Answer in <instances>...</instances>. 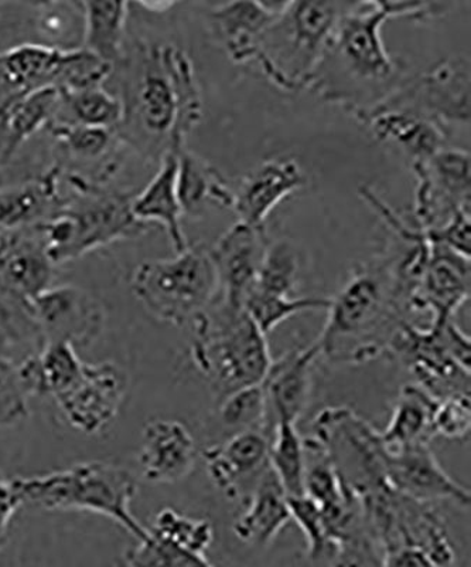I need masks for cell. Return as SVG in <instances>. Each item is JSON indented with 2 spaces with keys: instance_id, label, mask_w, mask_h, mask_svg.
Listing matches in <instances>:
<instances>
[{
  "instance_id": "6da1fadb",
  "label": "cell",
  "mask_w": 471,
  "mask_h": 567,
  "mask_svg": "<svg viewBox=\"0 0 471 567\" xmlns=\"http://www.w3.org/2000/svg\"><path fill=\"white\" fill-rule=\"evenodd\" d=\"M453 3L356 2L334 30L308 90L362 121L397 93L407 81V65L385 48L381 29L389 19L443 17Z\"/></svg>"
},
{
  "instance_id": "7a4b0ae2",
  "label": "cell",
  "mask_w": 471,
  "mask_h": 567,
  "mask_svg": "<svg viewBox=\"0 0 471 567\" xmlns=\"http://www.w3.org/2000/svg\"><path fill=\"white\" fill-rule=\"evenodd\" d=\"M401 257L402 251L388 250L353 268L331 298L327 321L313 342L318 358L336 364H362L388 354L398 329L412 313L401 277Z\"/></svg>"
},
{
  "instance_id": "3957f363",
  "label": "cell",
  "mask_w": 471,
  "mask_h": 567,
  "mask_svg": "<svg viewBox=\"0 0 471 567\" xmlns=\"http://www.w3.org/2000/svg\"><path fill=\"white\" fill-rule=\"evenodd\" d=\"M125 120L129 142L160 162L186 148L199 125L202 100L195 65L175 44L142 43L129 58Z\"/></svg>"
},
{
  "instance_id": "277c9868",
  "label": "cell",
  "mask_w": 471,
  "mask_h": 567,
  "mask_svg": "<svg viewBox=\"0 0 471 567\" xmlns=\"http://www.w3.org/2000/svg\"><path fill=\"white\" fill-rule=\"evenodd\" d=\"M354 4L322 0L281 2L275 18L257 40L251 63L287 93L308 89L334 30Z\"/></svg>"
},
{
  "instance_id": "5b68a950",
  "label": "cell",
  "mask_w": 471,
  "mask_h": 567,
  "mask_svg": "<svg viewBox=\"0 0 471 567\" xmlns=\"http://www.w3.org/2000/svg\"><path fill=\"white\" fill-rule=\"evenodd\" d=\"M192 363L217 400L260 384L273 361L266 336L245 310L216 300L191 323Z\"/></svg>"
},
{
  "instance_id": "8992f818",
  "label": "cell",
  "mask_w": 471,
  "mask_h": 567,
  "mask_svg": "<svg viewBox=\"0 0 471 567\" xmlns=\"http://www.w3.org/2000/svg\"><path fill=\"white\" fill-rule=\"evenodd\" d=\"M13 484L23 504L60 513L103 515L123 526L136 540L148 532L130 511L138 480L123 465L85 461L50 474L18 477Z\"/></svg>"
},
{
  "instance_id": "52a82bcc",
  "label": "cell",
  "mask_w": 471,
  "mask_h": 567,
  "mask_svg": "<svg viewBox=\"0 0 471 567\" xmlns=\"http://www.w3.org/2000/svg\"><path fill=\"white\" fill-rule=\"evenodd\" d=\"M69 181L80 195L78 199L71 205L65 202L62 209L34 226L54 266L148 231V226L132 215L130 204L135 195L103 189L81 175H70Z\"/></svg>"
},
{
  "instance_id": "ba28073f",
  "label": "cell",
  "mask_w": 471,
  "mask_h": 567,
  "mask_svg": "<svg viewBox=\"0 0 471 567\" xmlns=\"http://www.w3.org/2000/svg\"><path fill=\"white\" fill-rule=\"evenodd\" d=\"M132 292L157 321L186 327L216 300L219 278L210 246L197 243L174 258L148 260L135 268Z\"/></svg>"
},
{
  "instance_id": "9c48e42d",
  "label": "cell",
  "mask_w": 471,
  "mask_h": 567,
  "mask_svg": "<svg viewBox=\"0 0 471 567\" xmlns=\"http://www.w3.org/2000/svg\"><path fill=\"white\" fill-rule=\"evenodd\" d=\"M388 354L435 399L470 396V338L454 319L428 328L404 322Z\"/></svg>"
},
{
  "instance_id": "30bf717a",
  "label": "cell",
  "mask_w": 471,
  "mask_h": 567,
  "mask_svg": "<svg viewBox=\"0 0 471 567\" xmlns=\"http://www.w3.org/2000/svg\"><path fill=\"white\" fill-rule=\"evenodd\" d=\"M312 439L332 461L344 487L358 499L393 487L385 470L387 447L381 435L354 410H322L314 419Z\"/></svg>"
},
{
  "instance_id": "8fae6325",
  "label": "cell",
  "mask_w": 471,
  "mask_h": 567,
  "mask_svg": "<svg viewBox=\"0 0 471 567\" xmlns=\"http://www.w3.org/2000/svg\"><path fill=\"white\" fill-rule=\"evenodd\" d=\"M401 275L410 312H429L432 326L452 321L470 298V258L440 243L405 248Z\"/></svg>"
},
{
  "instance_id": "7c38bea8",
  "label": "cell",
  "mask_w": 471,
  "mask_h": 567,
  "mask_svg": "<svg viewBox=\"0 0 471 567\" xmlns=\"http://www.w3.org/2000/svg\"><path fill=\"white\" fill-rule=\"evenodd\" d=\"M377 109L407 110L422 115L438 124L449 136L453 126H469V59L463 55L449 58L427 73L409 78L397 93Z\"/></svg>"
},
{
  "instance_id": "4fadbf2b",
  "label": "cell",
  "mask_w": 471,
  "mask_h": 567,
  "mask_svg": "<svg viewBox=\"0 0 471 567\" xmlns=\"http://www.w3.org/2000/svg\"><path fill=\"white\" fill-rule=\"evenodd\" d=\"M418 181L415 219L422 230L439 229L460 213H470V155L446 146L412 165Z\"/></svg>"
},
{
  "instance_id": "5bb4252c",
  "label": "cell",
  "mask_w": 471,
  "mask_h": 567,
  "mask_svg": "<svg viewBox=\"0 0 471 567\" xmlns=\"http://www.w3.org/2000/svg\"><path fill=\"white\" fill-rule=\"evenodd\" d=\"M128 388V374L118 363H84L77 381L53 400L71 427L93 435L118 416Z\"/></svg>"
},
{
  "instance_id": "9a60e30c",
  "label": "cell",
  "mask_w": 471,
  "mask_h": 567,
  "mask_svg": "<svg viewBox=\"0 0 471 567\" xmlns=\"http://www.w3.org/2000/svg\"><path fill=\"white\" fill-rule=\"evenodd\" d=\"M30 311L43 343H69L78 351L94 346L105 329L103 303L75 286L50 287L35 298Z\"/></svg>"
},
{
  "instance_id": "2e32d148",
  "label": "cell",
  "mask_w": 471,
  "mask_h": 567,
  "mask_svg": "<svg viewBox=\"0 0 471 567\" xmlns=\"http://www.w3.org/2000/svg\"><path fill=\"white\" fill-rule=\"evenodd\" d=\"M270 241L265 226L255 227L238 221L210 247L219 278L217 300L244 310V302L257 281Z\"/></svg>"
},
{
  "instance_id": "e0dca14e",
  "label": "cell",
  "mask_w": 471,
  "mask_h": 567,
  "mask_svg": "<svg viewBox=\"0 0 471 567\" xmlns=\"http://www.w3.org/2000/svg\"><path fill=\"white\" fill-rule=\"evenodd\" d=\"M385 470L393 488L410 498L430 504L448 501L463 509L470 506V489L446 473L430 444L387 449Z\"/></svg>"
},
{
  "instance_id": "ac0fdd59",
  "label": "cell",
  "mask_w": 471,
  "mask_h": 567,
  "mask_svg": "<svg viewBox=\"0 0 471 567\" xmlns=\"http://www.w3.org/2000/svg\"><path fill=\"white\" fill-rule=\"evenodd\" d=\"M54 265L35 227L4 231L0 239V293L30 308L53 287Z\"/></svg>"
},
{
  "instance_id": "d6986e66",
  "label": "cell",
  "mask_w": 471,
  "mask_h": 567,
  "mask_svg": "<svg viewBox=\"0 0 471 567\" xmlns=\"http://www.w3.org/2000/svg\"><path fill=\"white\" fill-rule=\"evenodd\" d=\"M306 184L305 171L297 159L291 156L268 159L232 186L231 210L238 221L263 227L271 212Z\"/></svg>"
},
{
  "instance_id": "ffe728a7",
  "label": "cell",
  "mask_w": 471,
  "mask_h": 567,
  "mask_svg": "<svg viewBox=\"0 0 471 567\" xmlns=\"http://www.w3.org/2000/svg\"><path fill=\"white\" fill-rule=\"evenodd\" d=\"M212 484L228 499H248L270 464V437L262 432H240L202 453Z\"/></svg>"
},
{
  "instance_id": "44dd1931",
  "label": "cell",
  "mask_w": 471,
  "mask_h": 567,
  "mask_svg": "<svg viewBox=\"0 0 471 567\" xmlns=\"http://www.w3.org/2000/svg\"><path fill=\"white\" fill-rule=\"evenodd\" d=\"M318 361L317 348H297L272 361L263 378L266 399V434L276 423L297 424L306 412L313 388V367Z\"/></svg>"
},
{
  "instance_id": "7402d4cb",
  "label": "cell",
  "mask_w": 471,
  "mask_h": 567,
  "mask_svg": "<svg viewBox=\"0 0 471 567\" xmlns=\"http://www.w3.org/2000/svg\"><path fill=\"white\" fill-rule=\"evenodd\" d=\"M197 463V445L184 423L154 419L142 432L139 467L151 484H176L189 477Z\"/></svg>"
},
{
  "instance_id": "603a6c76",
  "label": "cell",
  "mask_w": 471,
  "mask_h": 567,
  "mask_svg": "<svg viewBox=\"0 0 471 567\" xmlns=\"http://www.w3.org/2000/svg\"><path fill=\"white\" fill-rule=\"evenodd\" d=\"M180 152H167L160 159L159 171L151 177L140 194L132 199L130 210L135 219L148 226L157 223L169 236L177 252L186 250L187 245L181 219L184 212L177 197V171H179Z\"/></svg>"
},
{
  "instance_id": "cb8c5ba5",
  "label": "cell",
  "mask_w": 471,
  "mask_h": 567,
  "mask_svg": "<svg viewBox=\"0 0 471 567\" xmlns=\"http://www.w3.org/2000/svg\"><path fill=\"white\" fill-rule=\"evenodd\" d=\"M359 123L366 124L377 140L398 146L412 165L449 146V135L438 124L407 110L377 109Z\"/></svg>"
},
{
  "instance_id": "d4e9b609",
  "label": "cell",
  "mask_w": 471,
  "mask_h": 567,
  "mask_svg": "<svg viewBox=\"0 0 471 567\" xmlns=\"http://www.w3.org/2000/svg\"><path fill=\"white\" fill-rule=\"evenodd\" d=\"M62 176V166L55 165L32 181L0 192V230L27 229L62 209L67 200L60 194Z\"/></svg>"
},
{
  "instance_id": "484cf974",
  "label": "cell",
  "mask_w": 471,
  "mask_h": 567,
  "mask_svg": "<svg viewBox=\"0 0 471 567\" xmlns=\"http://www.w3.org/2000/svg\"><path fill=\"white\" fill-rule=\"evenodd\" d=\"M291 520L285 491L268 464L248 496L244 513L232 529L244 544L262 548L275 540Z\"/></svg>"
},
{
  "instance_id": "4316f807",
  "label": "cell",
  "mask_w": 471,
  "mask_h": 567,
  "mask_svg": "<svg viewBox=\"0 0 471 567\" xmlns=\"http://www.w3.org/2000/svg\"><path fill=\"white\" fill-rule=\"evenodd\" d=\"M278 8L280 3L228 2L210 10L212 34L232 62L251 64L257 40L275 18Z\"/></svg>"
},
{
  "instance_id": "83f0119b",
  "label": "cell",
  "mask_w": 471,
  "mask_h": 567,
  "mask_svg": "<svg viewBox=\"0 0 471 567\" xmlns=\"http://www.w3.org/2000/svg\"><path fill=\"white\" fill-rule=\"evenodd\" d=\"M69 50L27 43L0 50V70L17 94L55 87Z\"/></svg>"
},
{
  "instance_id": "f1b7e54d",
  "label": "cell",
  "mask_w": 471,
  "mask_h": 567,
  "mask_svg": "<svg viewBox=\"0 0 471 567\" xmlns=\"http://www.w3.org/2000/svg\"><path fill=\"white\" fill-rule=\"evenodd\" d=\"M438 402V399L419 384H405L395 402L387 427L379 432L385 447L430 444L437 437L433 432V416Z\"/></svg>"
},
{
  "instance_id": "f546056e",
  "label": "cell",
  "mask_w": 471,
  "mask_h": 567,
  "mask_svg": "<svg viewBox=\"0 0 471 567\" xmlns=\"http://www.w3.org/2000/svg\"><path fill=\"white\" fill-rule=\"evenodd\" d=\"M177 197L184 216L200 215L210 202L231 210L232 186L219 169L185 148L179 154Z\"/></svg>"
},
{
  "instance_id": "4dcf8cb0",
  "label": "cell",
  "mask_w": 471,
  "mask_h": 567,
  "mask_svg": "<svg viewBox=\"0 0 471 567\" xmlns=\"http://www.w3.org/2000/svg\"><path fill=\"white\" fill-rule=\"evenodd\" d=\"M83 10L84 30L81 49L115 69L125 58V29L129 3L80 2Z\"/></svg>"
},
{
  "instance_id": "1f68e13d",
  "label": "cell",
  "mask_w": 471,
  "mask_h": 567,
  "mask_svg": "<svg viewBox=\"0 0 471 567\" xmlns=\"http://www.w3.org/2000/svg\"><path fill=\"white\" fill-rule=\"evenodd\" d=\"M60 106L54 121L118 131L125 120V104L119 95L104 87L60 91ZM53 121V123H54Z\"/></svg>"
},
{
  "instance_id": "d6a6232c",
  "label": "cell",
  "mask_w": 471,
  "mask_h": 567,
  "mask_svg": "<svg viewBox=\"0 0 471 567\" xmlns=\"http://www.w3.org/2000/svg\"><path fill=\"white\" fill-rule=\"evenodd\" d=\"M60 90L44 87L19 95L3 106L14 154L32 136L49 128L59 113Z\"/></svg>"
},
{
  "instance_id": "836d02e7",
  "label": "cell",
  "mask_w": 471,
  "mask_h": 567,
  "mask_svg": "<svg viewBox=\"0 0 471 567\" xmlns=\"http://www.w3.org/2000/svg\"><path fill=\"white\" fill-rule=\"evenodd\" d=\"M270 465L287 498L305 495V440L292 423H276L270 435Z\"/></svg>"
},
{
  "instance_id": "e575fe53",
  "label": "cell",
  "mask_w": 471,
  "mask_h": 567,
  "mask_svg": "<svg viewBox=\"0 0 471 567\" xmlns=\"http://www.w3.org/2000/svg\"><path fill=\"white\" fill-rule=\"evenodd\" d=\"M302 277L301 256L286 240L270 241L252 290L280 297H296Z\"/></svg>"
},
{
  "instance_id": "d590c367",
  "label": "cell",
  "mask_w": 471,
  "mask_h": 567,
  "mask_svg": "<svg viewBox=\"0 0 471 567\" xmlns=\"http://www.w3.org/2000/svg\"><path fill=\"white\" fill-rule=\"evenodd\" d=\"M331 298L326 297H280L251 290L244 302V310L265 336L297 313L328 310Z\"/></svg>"
},
{
  "instance_id": "8d00e7d4",
  "label": "cell",
  "mask_w": 471,
  "mask_h": 567,
  "mask_svg": "<svg viewBox=\"0 0 471 567\" xmlns=\"http://www.w3.org/2000/svg\"><path fill=\"white\" fill-rule=\"evenodd\" d=\"M35 30L45 45L73 50L83 43L84 19L80 2H48L38 4Z\"/></svg>"
},
{
  "instance_id": "74e56055",
  "label": "cell",
  "mask_w": 471,
  "mask_h": 567,
  "mask_svg": "<svg viewBox=\"0 0 471 567\" xmlns=\"http://www.w3.org/2000/svg\"><path fill=\"white\" fill-rule=\"evenodd\" d=\"M49 131L70 158L84 162L109 158L118 142L116 138L118 131L95 128V126L54 121L50 124Z\"/></svg>"
},
{
  "instance_id": "f35d334b",
  "label": "cell",
  "mask_w": 471,
  "mask_h": 567,
  "mask_svg": "<svg viewBox=\"0 0 471 567\" xmlns=\"http://www.w3.org/2000/svg\"><path fill=\"white\" fill-rule=\"evenodd\" d=\"M125 564L128 567H216L206 555L181 548L149 529L126 551Z\"/></svg>"
},
{
  "instance_id": "ab89813d",
  "label": "cell",
  "mask_w": 471,
  "mask_h": 567,
  "mask_svg": "<svg viewBox=\"0 0 471 567\" xmlns=\"http://www.w3.org/2000/svg\"><path fill=\"white\" fill-rule=\"evenodd\" d=\"M148 529L181 548L201 555H206L214 542V528L210 520L192 518L171 508L159 511Z\"/></svg>"
},
{
  "instance_id": "60d3db41",
  "label": "cell",
  "mask_w": 471,
  "mask_h": 567,
  "mask_svg": "<svg viewBox=\"0 0 471 567\" xmlns=\"http://www.w3.org/2000/svg\"><path fill=\"white\" fill-rule=\"evenodd\" d=\"M219 406L221 423L227 429L266 434V399L261 383L228 394Z\"/></svg>"
},
{
  "instance_id": "b9f144b4",
  "label": "cell",
  "mask_w": 471,
  "mask_h": 567,
  "mask_svg": "<svg viewBox=\"0 0 471 567\" xmlns=\"http://www.w3.org/2000/svg\"><path fill=\"white\" fill-rule=\"evenodd\" d=\"M313 561L322 567H384L383 550L368 532L328 545L321 558Z\"/></svg>"
},
{
  "instance_id": "7bdbcfd3",
  "label": "cell",
  "mask_w": 471,
  "mask_h": 567,
  "mask_svg": "<svg viewBox=\"0 0 471 567\" xmlns=\"http://www.w3.org/2000/svg\"><path fill=\"white\" fill-rule=\"evenodd\" d=\"M29 399L20 381L17 362L0 358V430L27 422Z\"/></svg>"
},
{
  "instance_id": "ee69618b",
  "label": "cell",
  "mask_w": 471,
  "mask_h": 567,
  "mask_svg": "<svg viewBox=\"0 0 471 567\" xmlns=\"http://www.w3.org/2000/svg\"><path fill=\"white\" fill-rule=\"evenodd\" d=\"M289 513L305 535L306 559L317 560L327 548L326 529L321 506L307 495L287 498Z\"/></svg>"
},
{
  "instance_id": "f6af8a7d",
  "label": "cell",
  "mask_w": 471,
  "mask_h": 567,
  "mask_svg": "<svg viewBox=\"0 0 471 567\" xmlns=\"http://www.w3.org/2000/svg\"><path fill=\"white\" fill-rule=\"evenodd\" d=\"M471 427L470 396H452L439 400L433 416L435 435L449 440L469 437Z\"/></svg>"
},
{
  "instance_id": "bcb514c9",
  "label": "cell",
  "mask_w": 471,
  "mask_h": 567,
  "mask_svg": "<svg viewBox=\"0 0 471 567\" xmlns=\"http://www.w3.org/2000/svg\"><path fill=\"white\" fill-rule=\"evenodd\" d=\"M22 505L23 501L20 498L18 489L14 488L13 480L4 477L0 471V549L7 545L10 524Z\"/></svg>"
},
{
  "instance_id": "7dc6e473",
  "label": "cell",
  "mask_w": 471,
  "mask_h": 567,
  "mask_svg": "<svg viewBox=\"0 0 471 567\" xmlns=\"http://www.w3.org/2000/svg\"><path fill=\"white\" fill-rule=\"evenodd\" d=\"M384 567H440L425 551L415 548H397L383 551Z\"/></svg>"
},
{
  "instance_id": "c3c4849f",
  "label": "cell",
  "mask_w": 471,
  "mask_h": 567,
  "mask_svg": "<svg viewBox=\"0 0 471 567\" xmlns=\"http://www.w3.org/2000/svg\"><path fill=\"white\" fill-rule=\"evenodd\" d=\"M14 156L12 148V141H10L7 118H4V111L0 109V166L8 164Z\"/></svg>"
},
{
  "instance_id": "681fc988",
  "label": "cell",
  "mask_w": 471,
  "mask_h": 567,
  "mask_svg": "<svg viewBox=\"0 0 471 567\" xmlns=\"http://www.w3.org/2000/svg\"><path fill=\"white\" fill-rule=\"evenodd\" d=\"M3 233L4 231L0 230V239H2Z\"/></svg>"
}]
</instances>
